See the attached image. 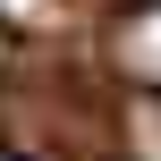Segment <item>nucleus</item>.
<instances>
[{"label":"nucleus","mask_w":161,"mask_h":161,"mask_svg":"<svg viewBox=\"0 0 161 161\" xmlns=\"http://www.w3.org/2000/svg\"><path fill=\"white\" fill-rule=\"evenodd\" d=\"M110 68L136 93H161V0H127L110 17Z\"/></svg>","instance_id":"f257e3e1"},{"label":"nucleus","mask_w":161,"mask_h":161,"mask_svg":"<svg viewBox=\"0 0 161 161\" xmlns=\"http://www.w3.org/2000/svg\"><path fill=\"white\" fill-rule=\"evenodd\" d=\"M42 8H51V0H0V17H8V25H42Z\"/></svg>","instance_id":"f03ea898"},{"label":"nucleus","mask_w":161,"mask_h":161,"mask_svg":"<svg viewBox=\"0 0 161 161\" xmlns=\"http://www.w3.org/2000/svg\"><path fill=\"white\" fill-rule=\"evenodd\" d=\"M0 161H17V153H0Z\"/></svg>","instance_id":"7ed1b4c3"},{"label":"nucleus","mask_w":161,"mask_h":161,"mask_svg":"<svg viewBox=\"0 0 161 161\" xmlns=\"http://www.w3.org/2000/svg\"><path fill=\"white\" fill-rule=\"evenodd\" d=\"M119 8H127V0H119Z\"/></svg>","instance_id":"20e7f679"}]
</instances>
